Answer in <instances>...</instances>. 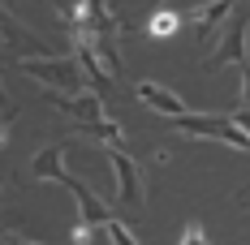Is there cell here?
I'll return each mask as SVG.
<instances>
[{
	"label": "cell",
	"instance_id": "obj_11",
	"mask_svg": "<svg viewBox=\"0 0 250 245\" xmlns=\"http://www.w3.org/2000/svg\"><path fill=\"white\" fill-rule=\"evenodd\" d=\"M82 133H91V138H100V142H108V147H121V125L117 121H108V116H104V121H91V125H82Z\"/></svg>",
	"mask_w": 250,
	"mask_h": 245
},
{
	"label": "cell",
	"instance_id": "obj_10",
	"mask_svg": "<svg viewBox=\"0 0 250 245\" xmlns=\"http://www.w3.org/2000/svg\"><path fill=\"white\" fill-rule=\"evenodd\" d=\"M181 26H186V18H181L177 9H155V13L147 18V35L151 39H173Z\"/></svg>",
	"mask_w": 250,
	"mask_h": 245
},
{
	"label": "cell",
	"instance_id": "obj_3",
	"mask_svg": "<svg viewBox=\"0 0 250 245\" xmlns=\"http://www.w3.org/2000/svg\"><path fill=\"white\" fill-rule=\"evenodd\" d=\"M246 13H233L229 18V30H225V39H220V48L216 52H207V60H203V69L207 74H216L220 65H242V60H250V52H246Z\"/></svg>",
	"mask_w": 250,
	"mask_h": 245
},
{
	"label": "cell",
	"instance_id": "obj_1",
	"mask_svg": "<svg viewBox=\"0 0 250 245\" xmlns=\"http://www.w3.org/2000/svg\"><path fill=\"white\" fill-rule=\"evenodd\" d=\"M22 74L43 82L52 95H78V91H86V77H82L78 56H35V60H22Z\"/></svg>",
	"mask_w": 250,
	"mask_h": 245
},
{
	"label": "cell",
	"instance_id": "obj_2",
	"mask_svg": "<svg viewBox=\"0 0 250 245\" xmlns=\"http://www.w3.org/2000/svg\"><path fill=\"white\" fill-rule=\"evenodd\" d=\"M177 133L186 138H211V142H225V147H237V151H250V133L233 116H203V112H181V116H168Z\"/></svg>",
	"mask_w": 250,
	"mask_h": 245
},
{
	"label": "cell",
	"instance_id": "obj_7",
	"mask_svg": "<svg viewBox=\"0 0 250 245\" xmlns=\"http://www.w3.org/2000/svg\"><path fill=\"white\" fill-rule=\"evenodd\" d=\"M56 108L65 116H74L78 125H91V121H104V95L100 91H78V95H56Z\"/></svg>",
	"mask_w": 250,
	"mask_h": 245
},
{
	"label": "cell",
	"instance_id": "obj_5",
	"mask_svg": "<svg viewBox=\"0 0 250 245\" xmlns=\"http://www.w3.org/2000/svg\"><path fill=\"white\" fill-rule=\"evenodd\" d=\"M61 185H65V189H69V194L78 198L82 224H91V228H104L108 220H117V215H112V207H108V202H104L100 194H91V189H86V185H82L78 176H69V172H65V176H61Z\"/></svg>",
	"mask_w": 250,
	"mask_h": 245
},
{
	"label": "cell",
	"instance_id": "obj_9",
	"mask_svg": "<svg viewBox=\"0 0 250 245\" xmlns=\"http://www.w3.org/2000/svg\"><path fill=\"white\" fill-rule=\"evenodd\" d=\"M138 99H143L147 108H155V112H164V116H181V112H186V99L173 95V91L160 86V82H138Z\"/></svg>",
	"mask_w": 250,
	"mask_h": 245
},
{
	"label": "cell",
	"instance_id": "obj_6",
	"mask_svg": "<svg viewBox=\"0 0 250 245\" xmlns=\"http://www.w3.org/2000/svg\"><path fill=\"white\" fill-rule=\"evenodd\" d=\"M233 4H237V0H207V4H199V9L190 13V30H194L199 43H211V39H216V30H220V22L233 13Z\"/></svg>",
	"mask_w": 250,
	"mask_h": 245
},
{
	"label": "cell",
	"instance_id": "obj_15",
	"mask_svg": "<svg viewBox=\"0 0 250 245\" xmlns=\"http://www.w3.org/2000/svg\"><path fill=\"white\" fill-rule=\"evenodd\" d=\"M233 121H237V125H242V129L250 133V108H242V112H233Z\"/></svg>",
	"mask_w": 250,
	"mask_h": 245
},
{
	"label": "cell",
	"instance_id": "obj_12",
	"mask_svg": "<svg viewBox=\"0 0 250 245\" xmlns=\"http://www.w3.org/2000/svg\"><path fill=\"white\" fill-rule=\"evenodd\" d=\"M104 237H108L112 245H138V237H134L121 220H108V224H104Z\"/></svg>",
	"mask_w": 250,
	"mask_h": 245
},
{
	"label": "cell",
	"instance_id": "obj_4",
	"mask_svg": "<svg viewBox=\"0 0 250 245\" xmlns=\"http://www.w3.org/2000/svg\"><path fill=\"white\" fill-rule=\"evenodd\" d=\"M108 168H112L117 185H121V202H125V207H143V202H147L143 172H138V164H134L125 151H108Z\"/></svg>",
	"mask_w": 250,
	"mask_h": 245
},
{
	"label": "cell",
	"instance_id": "obj_13",
	"mask_svg": "<svg viewBox=\"0 0 250 245\" xmlns=\"http://www.w3.org/2000/svg\"><path fill=\"white\" fill-rule=\"evenodd\" d=\"M177 245H211V241H207V228H203L199 220H190L186 228H181V241Z\"/></svg>",
	"mask_w": 250,
	"mask_h": 245
},
{
	"label": "cell",
	"instance_id": "obj_8",
	"mask_svg": "<svg viewBox=\"0 0 250 245\" xmlns=\"http://www.w3.org/2000/svg\"><path fill=\"white\" fill-rule=\"evenodd\" d=\"M69 151H74V138H61V142L43 147L39 155H35L30 172H35V176H43V181H61V176H65V155H69Z\"/></svg>",
	"mask_w": 250,
	"mask_h": 245
},
{
	"label": "cell",
	"instance_id": "obj_14",
	"mask_svg": "<svg viewBox=\"0 0 250 245\" xmlns=\"http://www.w3.org/2000/svg\"><path fill=\"white\" fill-rule=\"evenodd\" d=\"M237 74H242V103L250 108V60H242V65H237Z\"/></svg>",
	"mask_w": 250,
	"mask_h": 245
}]
</instances>
